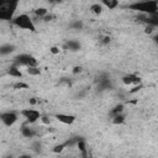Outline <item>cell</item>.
Masks as SVG:
<instances>
[{
	"label": "cell",
	"instance_id": "7c38bea8",
	"mask_svg": "<svg viewBox=\"0 0 158 158\" xmlns=\"http://www.w3.org/2000/svg\"><path fill=\"white\" fill-rule=\"evenodd\" d=\"M14 49H15V47H14L12 44H10V43H7V44H2V46L0 47V54H1V56L10 54L11 52H14Z\"/></svg>",
	"mask_w": 158,
	"mask_h": 158
},
{
	"label": "cell",
	"instance_id": "7a4b0ae2",
	"mask_svg": "<svg viewBox=\"0 0 158 158\" xmlns=\"http://www.w3.org/2000/svg\"><path fill=\"white\" fill-rule=\"evenodd\" d=\"M11 22H12V25H15L19 28L27 30V31H31V32H35L36 31V26L33 23V20L27 14H20V15L15 16Z\"/></svg>",
	"mask_w": 158,
	"mask_h": 158
},
{
	"label": "cell",
	"instance_id": "3957f363",
	"mask_svg": "<svg viewBox=\"0 0 158 158\" xmlns=\"http://www.w3.org/2000/svg\"><path fill=\"white\" fill-rule=\"evenodd\" d=\"M19 2L17 1H5L0 5V20H5V21H12L14 20V15L16 11Z\"/></svg>",
	"mask_w": 158,
	"mask_h": 158
},
{
	"label": "cell",
	"instance_id": "d6986e66",
	"mask_svg": "<svg viewBox=\"0 0 158 158\" xmlns=\"http://www.w3.org/2000/svg\"><path fill=\"white\" fill-rule=\"evenodd\" d=\"M64 148H67V146H65V142H64V143H60V144H57V146H54L52 151H53L54 153H60V152H62Z\"/></svg>",
	"mask_w": 158,
	"mask_h": 158
},
{
	"label": "cell",
	"instance_id": "4316f807",
	"mask_svg": "<svg viewBox=\"0 0 158 158\" xmlns=\"http://www.w3.org/2000/svg\"><path fill=\"white\" fill-rule=\"evenodd\" d=\"M78 72H79V73L81 72V68H80V67H75L74 70H73V73H78Z\"/></svg>",
	"mask_w": 158,
	"mask_h": 158
},
{
	"label": "cell",
	"instance_id": "ac0fdd59",
	"mask_svg": "<svg viewBox=\"0 0 158 158\" xmlns=\"http://www.w3.org/2000/svg\"><path fill=\"white\" fill-rule=\"evenodd\" d=\"M27 73L30 75H40L41 74V69L38 67H31V68H27Z\"/></svg>",
	"mask_w": 158,
	"mask_h": 158
},
{
	"label": "cell",
	"instance_id": "44dd1931",
	"mask_svg": "<svg viewBox=\"0 0 158 158\" xmlns=\"http://www.w3.org/2000/svg\"><path fill=\"white\" fill-rule=\"evenodd\" d=\"M14 88H15V89H22V88L27 89V88H28V85H27V84H25V83H16V84L14 85Z\"/></svg>",
	"mask_w": 158,
	"mask_h": 158
},
{
	"label": "cell",
	"instance_id": "484cf974",
	"mask_svg": "<svg viewBox=\"0 0 158 158\" xmlns=\"http://www.w3.org/2000/svg\"><path fill=\"white\" fill-rule=\"evenodd\" d=\"M102 43H104V44H107V43H110V37H109V36H105V37H102Z\"/></svg>",
	"mask_w": 158,
	"mask_h": 158
},
{
	"label": "cell",
	"instance_id": "83f0119b",
	"mask_svg": "<svg viewBox=\"0 0 158 158\" xmlns=\"http://www.w3.org/2000/svg\"><path fill=\"white\" fill-rule=\"evenodd\" d=\"M19 158H31V156L30 154H21Z\"/></svg>",
	"mask_w": 158,
	"mask_h": 158
},
{
	"label": "cell",
	"instance_id": "7402d4cb",
	"mask_svg": "<svg viewBox=\"0 0 158 158\" xmlns=\"http://www.w3.org/2000/svg\"><path fill=\"white\" fill-rule=\"evenodd\" d=\"M41 121H42L43 123H46V125H49V123H51V118H49L48 116H42V117H41Z\"/></svg>",
	"mask_w": 158,
	"mask_h": 158
},
{
	"label": "cell",
	"instance_id": "6da1fadb",
	"mask_svg": "<svg viewBox=\"0 0 158 158\" xmlns=\"http://www.w3.org/2000/svg\"><path fill=\"white\" fill-rule=\"evenodd\" d=\"M130 10L138 11L142 15H151L158 11V1H136L128 5Z\"/></svg>",
	"mask_w": 158,
	"mask_h": 158
},
{
	"label": "cell",
	"instance_id": "f546056e",
	"mask_svg": "<svg viewBox=\"0 0 158 158\" xmlns=\"http://www.w3.org/2000/svg\"><path fill=\"white\" fill-rule=\"evenodd\" d=\"M30 102H31L32 105H35V104H36V100H35V99H31V100H30Z\"/></svg>",
	"mask_w": 158,
	"mask_h": 158
},
{
	"label": "cell",
	"instance_id": "277c9868",
	"mask_svg": "<svg viewBox=\"0 0 158 158\" xmlns=\"http://www.w3.org/2000/svg\"><path fill=\"white\" fill-rule=\"evenodd\" d=\"M14 65H16V67H26V68H31V67H37L38 65V62H37V59L33 57V56H31V54H20V56H17L16 58H15V60H14Z\"/></svg>",
	"mask_w": 158,
	"mask_h": 158
},
{
	"label": "cell",
	"instance_id": "5bb4252c",
	"mask_svg": "<svg viewBox=\"0 0 158 158\" xmlns=\"http://www.w3.org/2000/svg\"><path fill=\"white\" fill-rule=\"evenodd\" d=\"M65 48L70 49V51H79L80 49V43L78 41H74V40H70L65 43Z\"/></svg>",
	"mask_w": 158,
	"mask_h": 158
},
{
	"label": "cell",
	"instance_id": "5b68a950",
	"mask_svg": "<svg viewBox=\"0 0 158 158\" xmlns=\"http://www.w3.org/2000/svg\"><path fill=\"white\" fill-rule=\"evenodd\" d=\"M20 115H22L28 123H35L36 121L41 120V117H42L41 112L36 109H23L20 111Z\"/></svg>",
	"mask_w": 158,
	"mask_h": 158
},
{
	"label": "cell",
	"instance_id": "603a6c76",
	"mask_svg": "<svg viewBox=\"0 0 158 158\" xmlns=\"http://www.w3.org/2000/svg\"><path fill=\"white\" fill-rule=\"evenodd\" d=\"M49 51H51V53L57 54V53H59V51H60V49H59L58 47H56V46H54V47H51V49H49Z\"/></svg>",
	"mask_w": 158,
	"mask_h": 158
},
{
	"label": "cell",
	"instance_id": "8fae6325",
	"mask_svg": "<svg viewBox=\"0 0 158 158\" xmlns=\"http://www.w3.org/2000/svg\"><path fill=\"white\" fill-rule=\"evenodd\" d=\"M7 74H9L10 77H14V78H21V77H22V72L20 70V68L16 67V65H14V64L9 68Z\"/></svg>",
	"mask_w": 158,
	"mask_h": 158
},
{
	"label": "cell",
	"instance_id": "1f68e13d",
	"mask_svg": "<svg viewBox=\"0 0 158 158\" xmlns=\"http://www.w3.org/2000/svg\"><path fill=\"white\" fill-rule=\"evenodd\" d=\"M64 158H68V157H64ZM69 158H70V157H69Z\"/></svg>",
	"mask_w": 158,
	"mask_h": 158
},
{
	"label": "cell",
	"instance_id": "2e32d148",
	"mask_svg": "<svg viewBox=\"0 0 158 158\" xmlns=\"http://www.w3.org/2000/svg\"><path fill=\"white\" fill-rule=\"evenodd\" d=\"M90 10H91L95 15H100V14L102 12V5H101V2H100V4H99V2L93 4V5L90 6Z\"/></svg>",
	"mask_w": 158,
	"mask_h": 158
},
{
	"label": "cell",
	"instance_id": "4dcf8cb0",
	"mask_svg": "<svg viewBox=\"0 0 158 158\" xmlns=\"http://www.w3.org/2000/svg\"><path fill=\"white\" fill-rule=\"evenodd\" d=\"M6 158H14V157H12V156H9V157H6Z\"/></svg>",
	"mask_w": 158,
	"mask_h": 158
},
{
	"label": "cell",
	"instance_id": "9a60e30c",
	"mask_svg": "<svg viewBox=\"0 0 158 158\" xmlns=\"http://www.w3.org/2000/svg\"><path fill=\"white\" fill-rule=\"evenodd\" d=\"M33 12H35V15H36V16L42 17V19H44V17L48 15V10H47L46 7H38V9H36Z\"/></svg>",
	"mask_w": 158,
	"mask_h": 158
},
{
	"label": "cell",
	"instance_id": "ba28073f",
	"mask_svg": "<svg viewBox=\"0 0 158 158\" xmlns=\"http://www.w3.org/2000/svg\"><path fill=\"white\" fill-rule=\"evenodd\" d=\"M121 80H122V83L125 85H128V86L130 85H138V84L142 83V79L137 74H133V73H130V74L123 75Z\"/></svg>",
	"mask_w": 158,
	"mask_h": 158
},
{
	"label": "cell",
	"instance_id": "9c48e42d",
	"mask_svg": "<svg viewBox=\"0 0 158 158\" xmlns=\"http://www.w3.org/2000/svg\"><path fill=\"white\" fill-rule=\"evenodd\" d=\"M54 117H56L59 122H62V123H64V125H72V123H74V121H75V116H74V115L63 114V112L56 114Z\"/></svg>",
	"mask_w": 158,
	"mask_h": 158
},
{
	"label": "cell",
	"instance_id": "ffe728a7",
	"mask_svg": "<svg viewBox=\"0 0 158 158\" xmlns=\"http://www.w3.org/2000/svg\"><path fill=\"white\" fill-rule=\"evenodd\" d=\"M125 121V116L121 114V115H117V116H115V117H112V122L114 123H122Z\"/></svg>",
	"mask_w": 158,
	"mask_h": 158
},
{
	"label": "cell",
	"instance_id": "d4e9b609",
	"mask_svg": "<svg viewBox=\"0 0 158 158\" xmlns=\"http://www.w3.org/2000/svg\"><path fill=\"white\" fill-rule=\"evenodd\" d=\"M153 30H154L153 27H151V26H146L144 32H146V33H152V32H153Z\"/></svg>",
	"mask_w": 158,
	"mask_h": 158
},
{
	"label": "cell",
	"instance_id": "e0dca14e",
	"mask_svg": "<svg viewBox=\"0 0 158 158\" xmlns=\"http://www.w3.org/2000/svg\"><path fill=\"white\" fill-rule=\"evenodd\" d=\"M122 111H123V105H117V106H115V107L112 109L111 115H112V117H115V116H117V115H121Z\"/></svg>",
	"mask_w": 158,
	"mask_h": 158
},
{
	"label": "cell",
	"instance_id": "f1b7e54d",
	"mask_svg": "<svg viewBox=\"0 0 158 158\" xmlns=\"http://www.w3.org/2000/svg\"><path fill=\"white\" fill-rule=\"evenodd\" d=\"M153 40H154V42H156V43L158 44V33H156V35H154V37H153Z\"/></svg>",
	"mask_w": 158,
	"mask_h": 158
},
{
	"label": "cell",
	"instance_id": "30bf717a",
	"mask_svg": "<svg viewBox=\"0 0 158 158\" xmlns=\"http://www.w3.org/2000/svg\"><path fill=\"white\" fill-rule=\"evenodd\" d=\"M21 135L26 138H32L36 136V131L33 128H31L30 126H22L21 127Z\"/></svg>",
	"mask_w": 158,
	"mask_h": 158
},
{
	"label": "cell",
	"instance_id": "8992f818",
	"mask_svg": "<svg viewBox=\"0 0 158 158\" xmlns=\"http://www.w3.org/2000/svg\"><path fill=\"white\" fill-rule=\"evenodd\" d=\"M0 118H1V121H2V123H4L5 126L10 127V126H12L14 123H16L19 116H17V114L14 112V111H6V112H2V114L0 115Z\"/></svg>",
	"mask_w": 158,
	"mask_h": 158
},
{
	"label": "cell",
	"instance_id": "52a82bcc",
	"mask_svg": "<svg viewBox=\"0 0 158 158\" xmlns=\"http://www.w3.org/2000/svg\"><path fill=\"white\" fill-rule=\"evenodd\" d=\"M139 19L146 23V26H151L153 28L158 27V11L151 15H142Z\"/></svg>",
	"mask_w": 158,
	"mask_h": 158
},
{
	"label": "cell",
	"instance_id": "4fadbf2b",
	"mask_svg": "<svg viewBox=\"0 0 158 158\" xmlns=\"http://www.w3.org/2000/svg\"><path fill=\"white\" fill-rule=\"evenodd\" d=\"M102 6H106L109 10H114L115 7L118 6V1L117 0H102L101 1Z\"/></svg>",
	"mask_w": 158,
	"mask_h": 158
},
{
	"label": "cell",
	"instance_id": "cb8c5ba5",
	"mask_svg": "<svg viewBox=\"0 0 158 158\" xmlns=\"http://www.w3.org/2000/svg\"><path fill=\"white\" fill-rule=\"evenodd\" d=\"M73 27H75V28H81V27H83V23L79 22V21H77L75 23H73Z\"/></svg>",
	"mask_w": 158,
	"mask_h": 158
}]
</instances>
